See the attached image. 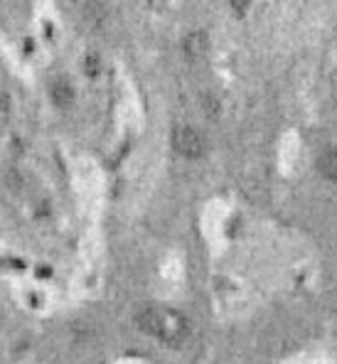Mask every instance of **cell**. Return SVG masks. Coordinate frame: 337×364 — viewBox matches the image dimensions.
Wrapping results in <instances>:
<instances>
[{"mask_svg": "<svg viewBox=\"0 0 337 364\" xmlns=\"http://www.w3.org/2000/svg\"><path fill=\"white\" fill-rule=\"evenodd\" d=\"M173 146H175V151L180 155H185V158H200L202 151H205L202 136L190 126H183L173 133Z\"/></svg>", "mask_w": 337, "mask_h": 364, "instance_id": "obj_1", "label": "cell"}, {"mask_svg": "<svg viewBox=\"0 0 337 364\" xmlns=\"http://www.w3.org/2000/svg\"><path fill=\"white\" fill-rule=\"evenodd\" d=\"M136 323L143 333L148 335H158L165 340V333H168V323H170V313H163L158 308H143L141 313L136 315Z\"/></svg>", "mask_w": 337, "mask_h": 364, "instance_id": "obj_2", "label": "cell"}, {"mask_svg": "<svg viewBox=\"0 0 337 364\" xmlns=\"http://www.w3.org/2000/svg\"><path fill=\"white\" fill-rule=\"evenodd\" d=\"M318 170L325 180H337V148L330 146L318 155Z\"/></svg>", "mask_w": 337, "mask_h": 364, "instance_id": "obj_3", "label": "cell"}, {"mask_svg": "<svg viewBox=\"0 0 337 364\" xmlns=\"http://www.w3.org/2000/svg\"><path fill=\"white\" fill-rule=\"evenodd\" d=\"M207 45H210V40L205 32H190L183 42V50L187 57H202L207 52Z\"/></svg>", "mask_w": 337, "mask_h": 364, "instance_id": "obj_4", "label": "cell"}, {"mask_svg": "<svg viewBox=\"0 0 337 364\" xmlns=\"http://www.w3.org/2000/svg\"><path fill=\"white\" fill-rule=\"evenodd\" d=\"M52 99H55L57 106H69L74 99V89L69 82H64V79H60V82L52 84Z\"/></svg>", "mask_w": 337, "mask_h": 364, "instance_id": "obj_5", "label": "cell"}, {"mask_svg": "<svg viewBox=\"0 0 337 364\" xmlns=\"http://www.w3.org/2000/svg\"><path fill=\"white\" fill-rule=\"evenodd\" d=\"M87 72H89V74H96V72H99V57H96V55H89V57H87Z\"/></svg>", "mask_w": 337, "mask_h": 364, "instance_id": "obj_6", "label": "cell"}]
</instances>
